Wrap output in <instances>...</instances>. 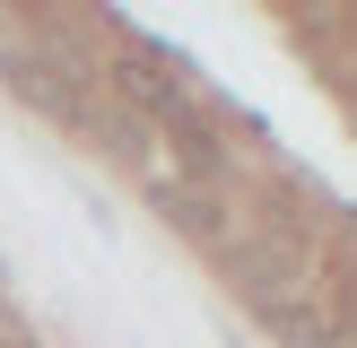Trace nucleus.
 I'll return each instance as SVG.
<instances>
[{
    "label": "nucleus",
    "mask_w": 357,
    "mask_h": 348,
    "mask_svg": "<svg viewBox=\"0 0 357 348\" xmlns=\"http://www.w3.org/2000/svg\"><path fill=\"white\" fill-rule=\"evenodd\" d=\"M236 287L253 296L261 313H305V287H314V261L296 253V244H244L236 253Z\"/></svg>",
    "instance_id": "obj_1"
},
{
    "label": "nucleus",
    "mask_w": 357,
    "mask_h": 348,
    "mask_svg": "<svg viewBox=\"0 0 357 348\" xmlns=\"http://www.w3.org/2000/svg\"><path fill=\"white\" fill-rule=\"evenodd\" d=\"M279 340H288V348H340V331H331V322H314V313H279Z\"/></svg>",
    "instance_id": "obj_2"
}]
</instances>
